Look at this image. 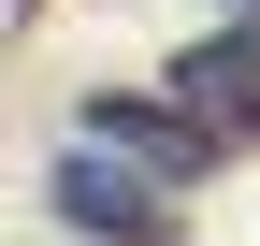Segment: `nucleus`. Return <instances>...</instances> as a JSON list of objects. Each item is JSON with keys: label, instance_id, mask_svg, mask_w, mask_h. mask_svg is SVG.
<instances>
[{"label": "nucleus", "instance_id": "1", "mask_svg": "<svg viewBox=\"0 0 260 246\" xmlns=\"http://www.w3.org/2000/svg\"><path fill=\"white\" fill-rule=\"evenodd\" d=\"M44 218L73 232V246H174V218H188V203L159 189V174H130V160H102V145L73 131V145L44 160Z\"/></svg>", "mask_w": 260, "mask_h": 246}, {"label": "nucleus", "instance_id": "2", "mask_svg": "<svg viewBox=\"0 0 260 246\" xmlns=\"http://www.w3.org/2000/svg\"><path fill=\"white\" fill-rule=\"evenodd\" d=\"M73 131H87V145H102V160H130V174H159V189H174V203H188V189H203V174H217V160H232V145H217V131H203V116H174V102H159V87H102V102H87V116H73Z\"/></svg>", "mask_w": 260, "mask_h": 246}, {"label": "nucleus", "instance_id": "3", "mask_svg": "<svg viewBox=\"0 0 260 246\" xmlns=\"http://www.w3.org/2000/svg\"><path fill=\"white\" fill-rule=\"evenodd\" d=\"M159 102H174V116H203L217 145H260V29H246V15H217L203 44L174 58V87H159Z\"/></svg>", "mask_w": 260, "mask_h": 246}, {"label": "nucleus", "instance_id": "4", "mask_svg": "<svg viewBox=\"0 0 260 246\" xmlns=\"http://www.w3.org/2000/svg\"><path fill=\"white\" fill-rule=\"evenodd\" d=\"M232 15H246V29H260V0H232Z\"/></svg>", "mask_w": 260, "mask_h": 246}, {"label": "nucleus", "instance_id": "5", "mask_svg": "<svg viewBox=\"0 0 260 246\" xmlns=\"http://www.w3.org/2000/svg\"><path fill=\"white\" fill-rule=\"evenodd\" d=\"M58 246H73V232H58Z\"/></svg>", "mask_w": 260, "mask_h": 246}]
</instances>
